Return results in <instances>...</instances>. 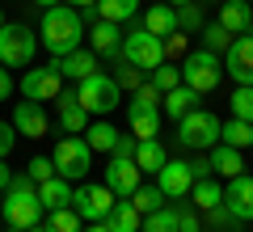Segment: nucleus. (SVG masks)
Listing matches in <instances>:
<instances>
[{
  "mask_svg": "<svg viewBox=\"0 0 253 232\" xmlns=\"http://www.w3.org/2000/svg\"><path fill=\"white\" fill-rule=\"evenodd\" d=\"M81 38H84V21H81V13H76L72 4H51V9H42V34H38V43H42L55 59L68 55V51H76Z\"/></svg>",
  "mask_w": 253,
  "mask_h": 232,
  "instance_id": "f257e3e1",
  "label": "nucleus"
},
{
  "mask_svg": "<svg viewBox=\"0 0 253 232\" xmlns=\"http://www.w3.org/2000/svg\"><path fill=\"white\" fill-rule=\"evenodd\" d=\"M0 211H4V220L13 224L17 232L34 228V224H42V198H38V186L26 178V173H13L9 190H4V203H0Z\"/></svg>",
  "mask_w": 253,
  "mask_h": 232,
  "instance_id": "f03ea898",
  "label": "nucleus"
},
{
  "mask_svg": "<svg viewBox=\"0 0 253 232\" xmlns=\"http://www.w3.org/2000/svg\"><path fill=\"white\" fill-rule=\"evenodd\" d=\"M224 81V68H219V55L199 46V51H190L181 59V85H190L194 93H211L215 85Z\"/></svg>",
  "mask_w": 253,
  "mask_h": 232,
  "instance_id": "7ed1b4c3",
  "label": "nucleus"
},
{
  "mask_svg": "<svg viewBox=\"0 0 253 232\" xmlns=\"http://www.w3.org/2000/svg\"><path fill=\"white\" fill-rule=\"evenodd\" d=\"M76 97H81V106L89 110V114H114L118 101H123V89H118L114 76H101V72H93V76H84V81H81Z\"/></svg>",
  "mask_w": 253,
  "mask_h": 232,
  "instance_id": "20e7f679",
  "label": "nucleus"
},
{
  "mask_svg": "<svg viewBox=\"0 0 253 232\" xmlns=\"http://www.w3.org/2000/svg\"><path fill=\"white\" fill-rule=\"evenodd\" d=\"M34 51H38V38L30 26H13V21L0 26V63L4 68H30Z\"/></svg>",
  "mask_w": 253,
  "mask_h": 232,
  "instance_id": "39448f33",
  "label": "nucleus"
},
{
  "mask_svg": "<svg viewBox=\"0 0 253 232\" xmlns=\"http://www.w3.org/2000/svg\"><path fill=\"white\" fill-rule=\"evenodd\" d=\"M51 161H55V173H59V178L76 182V178H84V173H89V165H93V148L84 143V135H68V139L55 143Z\"/></svg>",
  "mask_w": 253,
  "mask_h": 232,
  "instance_id": "423d86ee",
  "label": "nucleus"
},
{
  "mask_svg": "<svg viewBox=\"0 0 253 232\" xmlns=\"http://www.w3.org/2000/svg\"><path fill=\"white\" fill-rule=\"evenodd\" d=\"M219 118L211 110H190L186 118H177V139L186 148H215L219 143Z\"/></svg>",
  "mask_w": 253,
  "mask_h": 232,
  "instance_id": "0eeeda50",
  "label": "nucleus"
},
{
  "mask_svg": "<svg viewBox=\"0 0 253 232\" xmlns=\"http://www.w3.org/2000/svg\"><path fill=\"white\" fill-rule=\"evenodd\" d=\"M123 55H126V63L152 72V68H161V63H165V38L148 34V30H135V34L123 38Z\"/></svg>",
  "mask_w": 253,
  "mask_h": 232,
  "instance_id": "6e6552de",
  "label": "nucleus"
},
{
  "mask_svg": "<svg viewBox=\"0 0 253 232\" xmlns=\"http://www.w3.org/2000/svg\"><path fill=\"white\" fill-rule=\"evenodd\" d=\"M72 207H76V215H81V220H106L110 211H114V190L106 186V182H101V186H81L72 194Z\"/></svg>",
  "mask_w": 253,
  "mask_h": 232,
  "instance_id": "1a4fd4ad",
  "label": "nucleus"
},
{
  "mask_svg": "<svg viewBox=\"0 0 253 232\" xmlns=\"http://www.w3.org/2000/svg\"><path fill=\"white\" fill-rule=\"evenodd\" d=\"M63 76H59V68H26V76H21V93H26L30 101H55L59 97V89H63Z\"/></svg>",
  "mask_w": 253,
  "mask_h": 232,
  "instance_id": "9d476101",
  "label": "nucleus"
},
{
  "mask_svg": "<svg viewBox=\"0 0 253 232\" xmlns=\"http://www.w3.org/2000/svg\"><path fill=\"white\" fill-rule=\"evenodd\" d=\"M144 173H139V165L131 161V156H114V161L106 165V186L114 190V198H131L139 186H144Z\"/></svg>",
  "mask_w": 253,
  "mask_h": 232,
  "instance_id": "9b49d317",
  "label": "nucleus"
},
{
  "mask_svg": "<svg viewBox=\"0 0 253 232\" xmlns=\"http://www.w3.org/2000/svg\"><path fill=\"white\" fill-rule=\"evenodd\" d=\"M224 63H228V76L236 85H253V34H236Z\"/></svg>",
  "mask_w": 253,
  "mask_h": 232,
  "instance_id": "f8f14e48",
  "label": "nucleus"
},
{
  "mask_svg": "<svg viewBox=\"0 0 253 232\" xmlns=\"http://www.w3.org/2000/svg\"><path fill=\"white\" fill-rule=\"evenodd\" d=\"M156 186H161L165 198H186L190 186H194V173H190L186 161H165V169L156 173Z\"/></svg>",
  "mask_w": 253,
  "mask_h": 232,
  "instance_id": "ddd939ff",
  "label": "nucleus"
},
{
  "mask_svg": "<svg viewBox=\"0 0 253 232\" xmlns=\"http://www.w3.org/2000/svg\"><path fill=\"white\" fill-rule=\"evenodd\" d=\"M13 127H17L21 135H26V139H38V135H46V110H42V101H17V106H13Z\"/></svg>",
  "mask_w": 253,
  "mask_h": 232,
  "instance_id": "4468645a",
  "label": "nucleus"
},
{
  "mask_svg": "<svg viewBox=\"0 0 253 232\" xmlns=\"http://www.w3.org/2000/svg\"><path fill=\"white\" fill-rule=\"evenodd\" d=\"M224 207L236 215V220H253V178L249 173H236L224 190Z\"/></svg>",
  "mask_w": 253,
  "mask_h": 232,
  "instance_id": "2eb2a0df",
  "label": "nucleus"
},
{
  "mask_svg": "<svg viewBox=\"0 0 253 232\" xmlns=\"http://www.w3.org/2000/svg\"><path fill=\"white\" fill-rule=\"evenodd\" d=\"M59 127L68 135H81L84 127H89V110L81 106V97H76V89H59Z\"/></svg>",
  "mask_w": 253,
  "mask_h": 232,
  "instance_id": "dca6fc26",
  "label": "nucleus"
},
{
  "mask_svg": "<svg viewBox=\"0 0 253 232\" xmlns=\"http://www.w3.org/2000/svg\"><path fill=\"white\" fill-rule=\"evenodd\" d=\"M126 118H131V131H135V139H156V131H161V110H156V106L131 101V106H126Z\"/></svg>",
  "mask_w": 253,
  "mask_h": 232,
  "instance_id": "f3484780",
  "label": "nucleus"
},
{
  "mask_svg": "<svg viewBox=\"0 0 253 232\" xmlns=\"http://www.w3.org/2000/svg\"><path fill=\"white\" fill-rule=\"evenodd\" d=\"M219 26H224L228 34L253 30V4L249 0H224V4H219Z\"/></svg>",
  "mask_w": 253,
  "mask_h": 232,
  "instance_id": "a211bd4d",
  "label": "nucleus"
},
{
  "mask_svg": "<svg viewBox=\"0 0 253 232\" xmlns=\"http://www.w3.org/2000/svg\"><path fill=\"white\" fill-rule=\"evenodd\" d=\"M55 68H59V76H72V81H84V76H93L97 72V55L93 51H68V55H59L55 59Z\"/></svg>",
  "mask_w": 253,
  "mask_h": 232,
  "instance_id": "6ab92c4d",
  "label": "nucleus"
},
{
  "mask_svg": "<svg viewBox=\"0 0 253 232\" xmlns=\"http://www.w3.org/2000/svg\"><path fill=\"white\" fill-rule=\"evenodd\" d=\"M144 30L156 34V38L177 34V9H173V4H152V9L144 13Z\"/></svg>",
  "mask_w": 253,
  "mask_h": 232,
  "instance_id": "aec40b11",
  "label": "nucleus"
},
{
  "mask_svg": "<svg viewBox=\"0 0 253 232\" xmlns=\"http://www.w3.org/2000/svg\"><path fill=\"white\" fill-rule=\"evenodd\" d=\"M72 194H76V190L68 186V178H59V173H55L51 182H42V186H38V198H42V207H46V211L72 207Z\"/></svg>",
  "mask_w": 253,
  "mask_h": 232,
  "instance_id": "412c9836",
  "label": "nucleus"
},
{
  "mask_svg": "<svg viewBox=\"0 0 253 232\" xmlns=\"http://www.w3.org/2000/svg\"><path fill=\"white\" fill-rule=\"evenodd\" d=\"M123 51V34L114 21H93V55H118Z\"/></svg>",
  "mask_w": 253,
  "mask_h": 232,
  "instance_id": "4be33fe9",
  "label": "nucleus"
},
{
  "mask_svg": "<svg viewBox=\"0 0 253 232\" xmlns=\"http://www.w3.org/2000/svg\"><path fill=\"white\" fill-rule=\"evenodd\" d=\"M211 169L224 173V178H236V173H245L241 148H232V143H215V148H211Z\"/></svg>",
  "mask_w": 253,
  "mask_h": 232,
  "instance_id": "5701e85b",
  "label": "nucleus"
},
{
  "mask_svg": "<svg viewBox=\"0 0 253 232\" xmlns=\"http://www.w3.org/2000/svg\"><path fill=\"white\" fill-rule=\"evenodd\" d=\"M106 224H110V232H139L144 228V215L123 198V203H114V211L106 215Z\"/></svg>",
  "mask_w": 253,
  "mask_h": 232,
  "instance_id": "b1692460",
  "label": "nucleus"
},
{
  "mask_svg": "<svg viewBox=\"0 0 253 232\" xmlns=\"http://www.w3.org/2000/svg\"><path fill=\"white\" fill-rule=\"evenodd\" d=\"M194 101H199V93L190 89V85H177V89L165 93V114L169 118H186L190 110H194Z\"/></svg>",
  "mask_w": 253,
  "mask_h": 232,
  "instance_id": "393cba45",
  "label": "nucleus"
},
{
  "mask_svg": "<svg viewBox=\"0 0 253 232\" xmlns=\"http://www.w3.org/2000/svg\"><path fill=\"white\" fill-rule=\"evenodd\" d=\"M165 148L156 139H139V148H135V165H139V173H161L165 169Z\"/></svg>",
  "mask_w": 253,
  "mask_h": 232,
  "instance_id": "a878e982",
  "label": "nucleus"
},
{
  "mask_svg": "<svg viewBox=\"0 0 253 232\" xmlns=\"http://www.w3.org/2000/svg\"><path fill=\"white\" fill-rule=\"evenodd\" d=\"M93 9H97V17L101 21H126V17H135L139 13V0H97V4H93Z\"/></svg>",
  "mask_w": 253,
  "mask_h": 232,
  "instance_id": "bb28decb",
  "label": "nucleus"
},
{
  "mask_svg": "<svg viewBox=\"0 0 253 232\" xmlns=\"http://www.w3.org/2000/svg\"><path fill=\"white\" fill-rule=\"evenodd\" d=\"M190 194H194V207H199V211H211V207L224 203V190H219V182H211V178H199L194 186H190Z\"/></svg>",
  "mask_w": 253,
  "mask_h": 232,
  "instance_id": "cd10ccee",
  "label": "nucleus"
},
{
  "mask_svg": "<svg viewBox=\"0 0 253 232\" xmlns=\"http://www.w3.org/2000/svg\"><path fill=\"white\" fill-rule=\"evenodd\" d=\"M219 139L232 143V148H249V143H253V123H245V118H228V123L219 127Z\"/></svg>",
  "mask_w": 253,
  "mask_h": 232,
  "instance_id": "c85d7f7f",
  "label": "nucleus"
},
{
  "mask_svg": "<svg viewBox=\"0 0 253 232\" xmlns=\"http://www.w3.org/2000/svg\"><path fill=\"white\" fill-rule=\"evenodd\" d=\"M123 131H114L110 123H93V127H84V143H89L93 152H114V139Z\"/></svg>",
  "mask_w": 253,
  "mask_h": 232,
  "instance_id": "c756f323",
  "label": "nucleus"
},
{
  "mask_svg": "<svg viewBox=\"0 0 253 232\" xmlns=\"http://www.w3.org/2000/svg\"><path fill=\"white\" fill-rule=\"evenodd\" d=\"M203 46L215 55H228V46H232V34H228L219 21H211V26H203Z\"/></svg>",
  "mask_w": 253,
  "mask_h": 232,
  "instance_id": "7c9ffc66",
  "label": "nucleus"
},
{
  "mask_svg": "<svg viewBox=\"0 0 253 232\" xmlns=\"http://www.w3.org/2000/svg\"><path fill=\"white\" fill-rule=\"evenodd\" d=\"M51 232H81L84 220L76 215V207H59V211H51V224H46Z\"/></svg>",
  "mask_w": 253,
  "mask_h": 232,
  "instance_id": "2f4dec72",
  "label": "nucleus"
},
{
  "mask_svg": "<svg viewBox=\"0 0 253 232\" xmlns=\"http://www.w3.org/2000/svg\"><path fill=\"white\" fill-rule=\"evenodd\" d=\"M144 232H177V211L156 207L152 215H144Z\"/></svg>",
  "mask_w": 253,
  "mask_h": 232,
  "instance_id": "473e14b6",
  "label": "nucleus"
},
{
  "mask_svg": "<svg viewBox=\"0 0 253 232\" xmlns=\"http://www.w3.org/2000/svg\"><path fill=\"white\" fill-rule=\"evenodd\" d=\"M161 198H165V194H161V186H139L135 194H131V207H135L139 215H152L156 207H161Z\"/></svg>",
  "mask_w": 253,
  "mask_h": 232,
  "instance_id": "72a5a7b5",
  "label": "nucleus"
},
{
  "mask_svg": "<svg viewBox=\"0 0 253 232\" xmlns=\"http://www.w3.org/2000/svg\"><path fill=\"white\" fill-rule=\"evenodd\" d=\"M207 26V17H203V4L194 0V4H177V30H199Z\"/></svg>",
  "mask_w": 253,
  "mask_h": 232,
  "instance_id": "f704fd0d",
  "label": "nucleus"
},
{
  "mask_svg": "<svg viewBox=\"0 0 253 232\" xmlns=\"http://www.w3.org/2000/svg\"><path fill=\"white\" fill-rule=\"evenodd\" d=\"M232 118L253 123V85H241V89L232 93Z\"/></svg>",
  "mask_w": 253,
  "mask_h": 232,
  "instance_id": "c9c22d12",
  "label": "nucleus"
},
{
  "mask_svg": "<svg viewBox=\"0 0 253 232\" xmlns=\"http://www.w3.org/2000/svg\"><path fill=\"white\" fill-rule=\"evenodd\" d=\"M26 178L34 182V186H42V182H51V178H55V161H51V156H34V161L26 165Z\"/></svg>",
  "mask_w": 253,
  "mask_h": 232,
  "instance_id": "e433bc0d",
  "label": "nucleus"
},
{
  "mask_svg": "<svg viewBox=\"0 0 253 232\" xmlns=\"http://www.w3.org/2000/svg\"><path fill=\"white\" fill-rule=\"evenodd\" d=\"M152 85H156L161 93L177 89V85H181V68H169V63H161V68H152Z\"/></svg>",
  "mask_w": 253,
  "mask_h": 232,
  "instance_id": "4c0bfd02",
  "label": "nucleus"
},
{
  "mask_svg": "<svg viewBox=\"0 0 253 232\" xmlns=\"http://www.w3.org/2000/svg\"><path fill=\"white\" fill-rule=\"evenodd\" d=\"M13 143H17V127H13V123H0V161L13 152Z\"/></svg>",
  "mask_w": 253,
  "mask_h": 232,
  "instance_id": "58836bf2",
  "label": "nucleus"
},
{
  "mask_svg": "<svg viewBox=\"0 0 253 232\" xmlns=\"http://www.w3.org/2000/svg\"><path fill=\"white\" fill-rule=\"evenodd\" d=\"M135 148H139L135 135H118L114 139V156H131V161H135Z\"/></svg>",
  "mask_w": 253,
  "mask_h": 232,
  "instance_id": "ea45409f",
  "label": "nucleus"
},
{
  "mask_svg": "<svg viewBox=\"0 0 253 232\" xmlns=\"http://www.w3.org/2000/svg\"><path fill=\"white\" fill-rule=\"evenodd\" d=\"M177 232H199V215L194 211H177Z\"/></svg>",
  "mask_w": 253,
  "mask_h": 232,
  "instance_id": "a19ab883",
  "label": "nucleus"
},
{
  "mask_svg": "<svg viewBox=\"0 0 253 232\" xmlns=\"http://www.w3.org/2000/svg\"><path fill=\"white\" fill-rule=\"evenodd\" d=\"M9 93H13V76H9V68L0 63V101L9 97Z\"/></svg>",
  "mask_w": 253,
  "mask_h": 232,
  "instance_id": "79ce46f5",
  "label": "nucleus"
},
{
  "mask_svg": "<svg viewBox=\"0 0 253 232\" xmlns=\"http://www.w3.org/2000/svg\"><path fill=\"white\" fill-rule=\"evenodd\" d=\"M9 182H13V169L4 161H0V190H9Z\"/></svg>",
  "mask_w": 253,
  "mask_h": 232,
  "instance_id": "37998d69",
  "label": "nucleus"
},
{
  "mask_svg": "<svg viewBox=\"0 0 253 232\" xmlns=\"http://www.w3.org/2000/svg\"><path fill=\"white\" fill-rule=\"evenodd\" d=\"M81 232H110V224H106V220H93L89 228H81Z\"/></svg>",
  "mask_w": 253,
  "mask_h": 232,
  "instance_id": "c03bdc74",
  "label": "nucleus"
},
{
  "mask_svg": "<svg viewBox=\"0 0 253 232\" xmlns=\"http://www.w3.org/2000/svg\"><path fill=\"white\" fill-rule=\"evenodd\" d=\"M97 0H72V9H93Z\"/></svg>",
  "mask_w": 253,
  "mask_h": 232,
  "instance_id": "a18cd8bd",
  "label": "nucleus"
},
{
  "mask_svg": "<svg viewBox=\"0 0 253 232\" xmlns=\"http://www.w3.org/2000/svg\"><path fill=\"white\" fill-rule=\"evenodd\" d=\"M26 232H51V228H46V224H34V228H26Z\"/></svg>",
  "mask_w": 253,
  "mask_h": 232,
  "instance_id": "49530a36",
  "label": "nucleus"
},
{
  "mask_svg": "<svg viewBox=\"0 0 253 232\" xmlns=\"http://www.w3.org/2000/svg\"><path fill=\"white\" fill-rule=\"evenodd\" d=\"M34 4H42V9H51V4H59V0H34Z\"/></svg>",
  "mask_w": 253,
  "mask_h": 232,
  "instance_id": "de8ad7c7",
  "label": "nucleus"
},
{
  "mask_svg": "<svg viewBox=\"0 0 253 232\" xmlns=\"http://www.w3.org/2000/svg\"><path fill=\"white\" fill-rule=\"evenodd\" d=\"M169 4H173V9H177V4H194V0H169Z\"/></svg>",
  "mask_w": 253,
  "mask_h": 232,
  "instance_id": "09e8293b",
  "label": "nucleus"
},
{
  "mask_svg": "<svg viewBox=\"0 0 253 232\" xmlns=\"http://www.w3.org/2000/svg\"><path fill=\"white\" fill-rule=\"evenodd\" d=\"M0 26H4V13H0Z\"/></svg>",
  "mask_w": 253,
  "mask_h": 232,
  "instance_id": "8fccbe9b",
  "label": "nucleus"
},
{
  "mask_svg": "<svg viewBox=\"0 0 253 232\" xmlns=\"http://www.w3.org/2000/svg\"><path fill=\"white\" fill-rule=\"evenodd\" d=\"M249 4H253V0H249Z\"/></svg>",
  "mask_w": 253,
  "mask_h": 232,
  "instance_id": "3c124183",
  "label": "nucleus"
}]
</instances>
